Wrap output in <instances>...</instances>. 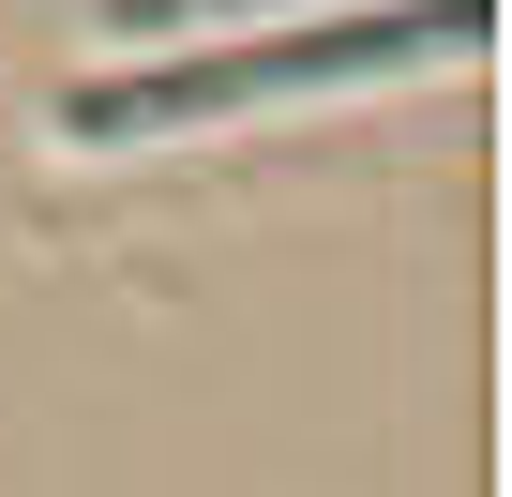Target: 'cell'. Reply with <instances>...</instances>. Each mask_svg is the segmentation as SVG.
Returning <instances> with one entry per match:
<instances>
[{"label":"cell","instance_id":"6da1fadb","mask_svg":"<svg viewBox=\"0 0 512 497\" xmlns=\"http://www.w3.org/2000/svg\"><path fill=\"white\" fill-rule=\"evenodd\" d=\"M497 0H422V16H347V31H272V46H196V61H151V76H91L61 106L76 151H121V136H196V121H241L272 91H347V76H392L422 46H482Z\"/></svg>","mask_w":512,"mask_h":497},{"label":"cell","instance_id":"7a4b0ae2","mask_svg":"<svg viewBox=\"0 0 512 497\" xmlns=\"http://www.w3.org/2000/svg\"><path fill=\"white\" fill-rule=\"evenodd\" d=\"M256 16H302V0H106L121 46H166V31H256Z\"/></svg>","mask_w":512,"mask_h":497}]
</instances>
